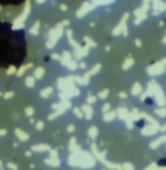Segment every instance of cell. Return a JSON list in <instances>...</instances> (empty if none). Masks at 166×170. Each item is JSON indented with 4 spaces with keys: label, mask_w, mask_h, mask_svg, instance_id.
<instances>
[{
    "label": "cell",
    "mask_w": 166,
    "mask_h": 170,
    "mask_svg": "<svg viewBox=\"0 0 166 170\" xmlns=\"http://www.w3.org/2000/svg\"><path fill=\"white\" fill-rule=\"evenodd\" d=\"M61 35H63V25H57L55 28H52L50 31V34H48L47 48H52V47L57 44V41L61 38Z\"/></svg>",
    "instance_id": "1"
},
{
    "label": "cell",
    "mask_w": 166,
    "mask_h": 170,
    "mask_svg": "<svg viewBox=\"0 0 166 170\" xmlns=\"http://www.w3.org/2000/svg\"><path fill=\"white\" fill-rule=\"evenodd\" d=\"M29 12H31V3L26 1V3H25V9H23V12H22L15 20H13V29H20V28H23V23H25L26 17L29 16Z\"/></svg>",
    "instance_id": "2"
},
{
    "label": "cell",
    "mask_w": 166,
    "mask_h": 170,
    "mask_svg": "<svg viewBox=\"0 0 166 170\" xmlns=\"http://www.w3.org/2000/svg\"><path fill=\"white\" fill-rule=\"evenodd\" d=\"M89 9H90V6H89L87 3H84V4H83V7H82V9H79V10H77V17H82V16H84V12H87Z\"/></svg>",
    "instance_id": "3"
},
{
    "label": "cell",
    "mask_w": 166,
    "mask_h": 170,
    "mask_svg": "<svg viewBox=\"0 0 166 170\" xmlns=\"http://www.w3.org/2000/svg\"><path fill=\"white\" fill-rule=\"evenodd\" d=\"M42 76H44V68H42V67L35 68V71H33V77H36V79H41Z\"/></svg>",
    "instance_id": "4"
},
{
    "label": "cell",
    "mask_w": 166,
    "mask_h": 170,
    "mask_svg": "<svg viewBox=\"0 0 166 170\" xmlns=\"http://www.w3.org/2000/svg\"><path fill=\"white\" fill-rule=\"evenodd\" d=\"M38 31H39V22H35V25L31 28V34L36 35V34H38Z\"/></svg>",
    "instance_id": "5"
},
{
    "label": "cell",
    "mask_w": 166,
    "mask_h": 170,
    "mask_svg": "<svg viewBox=\"0 0 166 170\" xmlns=\"http://www.w3.org/2000/svg\"><path fill=\"white\" fill-rule=\"evenodd\" d=\"M33 85H35V79H33V76H32V77H28V79H26V86L32 87Z\"/></svg>",
    "instance_id": "6"
},
{
    "label": "cell",
    "mask_w": 166,
    "mask_h": 170,
    "mask_svg": "<svg viewBox=\"0 0 166 170\" xmlns=\"http://www.w3.org/2000/svg\"><path fill=\"white\" fill-rule=\"evenodd\" d=\"M16 134H17V137H19V138H22V140H28V135H26L25 132H20L19 129L16 131Z\"/></svg>",
    "instance_id": "7"
},
{
    "label": "cell",
    "mask_w": 166,
    "mask_h": 170,
    "mask_svg": "<svg viewBox=\"0 0 166 170\" xmlns=\"http://www.w3.org/2000/svg\"><path fill=\"white\" fill-rule=\"evenodd\" d=\"M50 93H51V89L48 87V89L42 90V93H41V95H42V98H48V95H50Z\"/></svg>",
    "instance_id": "8"
},
{
    "label": "cell",
    "mask_w": 166,
    "mask_h": 170,
    "mask_svg": "<svg viewBox=\"0 0 166 170\" xmlns=\"http://www.w3.org/2000/svg\"><path fill=\"white\" fill-rule=\"evenodd\" d=\"M28 67H29V66H23L22 68H19V73H17V76H22V74H23V71H25V70H26Z\"/></svg>",
    "instance_id": "9"
},
{
    "label": "cell",
    "mask_w": 166,
    "mask_h": 170,
    "mask_svg": "<svg viewBox=\"0 0 166 170\" xmlns=\"http://www.w3.org/2000/svg\"><path fill=\"white\" fill-rule=\"evenodd\" d=\"M13 71H15V68H13V67H10L9 70H7V74H13Z\"/></svg>",
    "instance_id": "10"
},
{
    "label": "cell",
    "mask_w": 166,
    "mask_h": 170,
    "mask_svg": "<svg viewBox=\"0 0 166 170\" xmlns=\"http://www.w3.org/2000/svg\"><path fill=\"white\" fill-rule=\"evenodd\" d=\"M35 1H36V3H38V4H42V3H44V1H45V0H35Z\"/></svg>",
    "instance_id": "11"
},
{
    "label": "cell",
    "mask_w": 166,
    "mask_h": 170,
    "mask_svg": "<svg viewBox=\"0 0 166 170\" xmlns=\"http://www.w3.org/2000/svg\"><path fill=\"white\" fill-rule=\"evenodd\" d=\"M154 167H156V166H154V164H151V166H150L147 170H154Z\"/></svg>",
    "instance_id": "12"
},
{
    "label": "cell",
    "mask_w": 166,
    "mask_h": 170,
    "mask_svg": "<svg viewBox=\"0 0 166 170\" xmlns=\"http://www.w3.org/2000/svg\"><path fill=\"white\" fill-rule=\"evenodd\" d=\"M159 170H166V167H160V169H159Z\"/></svg>",
    "instance_id": "13"
}]
</instances>
